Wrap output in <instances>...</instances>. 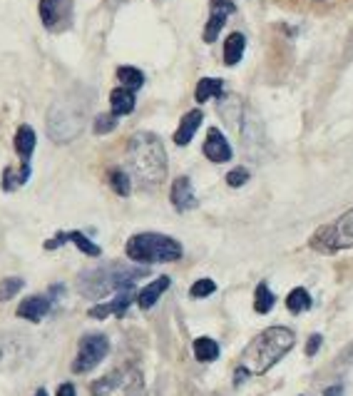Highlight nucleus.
<instances>
[{"label": "nucleus", "mask_w": 353, "mask_h": 396, "mask_svg": "<svg viewBox=\"0 0 353 396\" xmlns=\"http://www.w3.org/2000/svg\"><path fill=\"white\" fill-rule=\"evenodd\" d=\"M147 270H137V267H125V264H105L90 270L80 277V292L90 299H102L110 292H117L122 287L135 285V280L145 277Z\"/></svg>", "instance_id": "obj_3"}, {"label": "nucleus", "mask_w": 353, "mask_h": 396, "mask_svg": "<svg viewBox=\"0 0 353 396\" xmlns=\"http://www.w3.org/2000/svg\"><path fill=\"white\" fill-rule=\"evenodd\" d=\"M217 292V285H214L212 280H197L192 285V290H189V295L194 297V299H204V297L214 295Z\"/></svg>", "instance_id": "obj_31"}, {"label": "nucleus", "mask_w": 353, "mask_h": 396, "mask_svg": "<svg viewBox=\"0 0 353 396\" xmlns=\"http://www.w3.org/2000/svg\"><path fill=\"white\" fill-rule=\"evenodd\" d=\"M125 252L132 262H140V264L176 262V259L182 257V244L176 242V239L167 237V234L142 232L130 237Z\"/></svg>", "instance_id": "obj_4"}, {"label": "nucleus", "mask_w": 353, "mask_h": 396, "mask_svg": "<svg viewBox=\"0 0 353 396\" xmlns=\"http://www.w3.org/2000/svg\"><path fill=\"white\" fill-rule=\"evenodd\" d=\"M110 185H112V189L120 194V197H127V194H130V189H132L130 175H127L125 170H112V172H110Z\"/></svg>", "instance_id": "obj_27"}, {"label": "nucleus", "mask_w": 353, "mask_h": 396, "mask_svg": "<svg viewBox=\"0 0 353 396\" xmlns=\"http://www.w3.org/2000/svg\"><path fill=\"white\" fill-rule=\"evenodd\" d=\"M308 244H311L316 252H323V254H333V252H338V249L353 247V209L341 214L336 222L318 229Z\"/></svg>", "instance_id": "obj_6"}, {"label": "nucleus", "mask_w": 353, "mask_h": 396, "mask_svg": "<svg viewBox=\"0 0 353 396\" xmlns=\"http://www.w3.org/2000/svg\"><path fill=\"white\" fill-rule=\"evenodd\" d=\"M321 341H323L321 334H311V336H308V341H306V356H316L318 349H321Z\"/></svg>", "instance_id": "obj_33"}, {"label": "nucleus", "mask_w": 353, "mask_h": 396, "mask_svg": "<svg viewBox=\"0 0 353 396\" xmlns=\"http://www.w3.org/2000/svg\"><path fill=\"white\" fill-rule=\"evenodd\" d=\"M117 127V115L115 112H100V115L95 117V135H107V132H112Z\"/></svg>", "instance_id": "obj_30"}, {"label": "nucleus", "mask_w": 353, "mask_h": 396, "mask_svg": "<svg viewBox=\"0 0 353 396\" xmlns=\"http://www.w3.org/2000/svg\"><path fill=\"white\" fill-rule=\"evenodd\" d=\"M247 182H249V170H244V167H237L227 175L229 187H242V185H247Z\"/></svg>", "instance_id": "obj_32"}, {"label": "nucleus", "mask_w": 353, "mask_h": 396, "mask_svg": "<svg viewBox=\"0 0 353 396\" xmlns=\"http://www.w3.org/2000/svg\"><path fill=\"white\" fill-rule=\"evenodd\" d=\"M52 309V299L50 297H28L26 302H21V307H18V317L21 319H28V321H43L47 317V312Z\"/></svg>", "instance_id": "obj_14"}, {"label": "nucleus", "mask_w": 353, "mask_h": 396, "mask_svg": "<svg viewBox=\"0 0 353 396\" xmlns=\"http://www.w3.org/2000/svg\"><path fill=\"white\" fill-rule=\"evenodd\" d=\"M296 344V336L286 326H269L249 341L242 354V366L249 374H267L274 364L284 359Z\"/></svg>", "instance_id": "obj_2"}, {"label": "nucleus", "mask_w": 353, "mask_h": 396, "mask_svg": "<svg viewBox=\"0 0 353 396\" xmlns=\"http://www.w3.org/2000/svg\"><path fill=\"white\" fill-rule=\"evenodd\" d=\"M202 120H204L202 110H189L187 115L182 117L179 127H176V132H174V145L184 148V145L192 143V138L197 135V130H199V125H202Z\"/></svg>", "instance_id": "obj_15"}, {"label": "nucleus", "mask_w": 353, "mask_h": 396, "mask_svg": "<svg viewBox=\"0 0 353 396\" xmlns=\"http://www.w3.org/2000/svg\"><path fill=\"white\" fill-rule=\"evenodd\" d=\"M194 356L204 364L219 359V344L209 336H199V339H194Z\"/></svg>", "instance_id": "obj_24"}, {"label": "nucleus", "mask_w": 353, "mask_h": 396, "mask_svg": "<svg viewBox=\"0 0 353 396\" xmlns=\"http://www.w3.org/2000/svg\"><path fill=\"white\" fill-rule=\"evenodd\" d=\"M127 163L135 180L155 187L167 177V153L155 132H137L127 143Z\"/></svg>", "instance_id": "obj_1"}, {"label": "nucleus", "mask_w": 353, "mask_h": 396, "mask_svg": "<svg viewBox=\"0 0 353 396\" xmlns=\"http://www.w3.org/2000/svg\"><path fill=\"white\" fill-rule=\"evenodd\" d=\"M308 307H311V297H308V292L303 290V287H296V290L288 292L286 309L291 312V314H301V312H306Z\"/></svg>", "instance_id": "obj_26"}, {"label": "nucleus", "mask_w": 353, "mask_h": 396, "mask_svg": "<svg viewBox=\"0 0 353 396\" xmlns=\"http://www.w3.org/2000/svg\"><path fill=\"white\" fill-rule=\"evenodd\" d=\"M169 199H172V204H174L176 212H187V209L197 207V194H194L192 180H189V177H176L174 185H172Z\"/></svg>", "instance_id": "obj_12"}, {"label": "nucleus", "mask_w": 353, "mask_h": 396, "mask_svg": "<svg viewBox=\"0 0 353 396\" xmlns=\"http://www.w3.org/2000/svg\"><path fill=\"white\" fill-rule=\"evenodd\" d=\"M169 285H172L169 277H157V280L150 282L145 290L137 292L135 302L140 304V309H152V307L157 304V299H159V297L164 295L167 290H169Z\"/></svg>", "instance_id": "obj_16"}, {"label": "nucleus", "mask_w": 353, "mask_h": 396, "mask_svg": "<svg viewBox=\"0 0 353 396\" xmlns=\"http://www.w3.org/2000/svg\"><path fill=\"white\" fill-rule=\"evenodd\" d=\"M16 153L18 158L23 160V163H28V160L33 158V153H35V130H33L30 125H21L16 132Z\"/></svg>", "instance_id": "obj_18"}, {"label": "nucleus", "mask_w": 353, "mask_h": 396, "mask_svg": "<svg viewBox=\"0 0 353 396\" xmlns=\"http://www.w3.org/2000/svg\"><path fill=\"white\" fill-rule=\"evenodd\" d=\"M35 396H47V391H45V389H38V391H35Z\"/></svg>", "instance_id": "obj_37"}, {"label": "nucleus", "mask_w": 353, "mask_h": 396, "mask_svg": "<svg viewBox=\"0 0 353 396\" xmlns=\"http://www.w3.org/2000/svg\"><path fill=\"white\" fill-rule=\"evenodd\" d=\"M110 105H112V112H115L117 117L130 115V112L135 110V90L115 87V90L110 92Z\"/></svg>", "instance_id": "obj_19"}, {"label": "nucleus", "mask_w": 353, "mask_h": 396, "mask_svg": "<svg viewBox=\"0 0 353 396\" xmlns=\"http://www.w3.org/2000/svg\"><path fill=\"white\" fill-rule=\"evenodd\" d=\"M57 396H77L75 386H72V384H60V386H57Z\"/></svg>", "instance_id": "obj_34"}, {"label": "nucleus", "mask_w": 353, "mask_h": 396, "mask_svg": "<svg viewBox=\"0 0 353 396\" xmlns=\"http://www.w3.org/2000/svg\"><path fill=\"white\" fill-rule=\"evenodd\" d=\"M120 379H122V376L115 371V374H110V376H105V379L95 381V384H92V396H107L112 389H117V386H120Z\"/></svg>", "instance_id": "obj_29"}, {"label": "nucleus", "mask_w": 353, "mask_h": 396, "mask_svg": "<svg viewBox=\"0 0 353 396\" xmlns=\"http://www.w3.org/2000/svg\"><path fill=\"white\" fill-rule=\"evenodd\" d=\"M30 177V165L23 163L21 167H6L3 170V189L6 192H13V189L23 187Z\"/></svg>", "instance_id": "obj_20"}, {"label": "nucleus", "mask_w": 353, "mask_h": 396, "mask_svg": "<svg viewBox=\"0 0 353 396\" xmlns=\"http://www.w3.org/2000/svg\"><path fill=\"white\" fill-rule=\"evenodd\" d=\"M23 349H26V341L18 339V336H6V339H0V371L16 366L23 356Z\"/></svg>", "instance_id": "obj_17"}, {"label": "nucleus", "mask_w": 353, "mask_h": 396, "mask_svg": "<svg viewBox=\"0 0 353 396\" xmlns=\"http://www.w3.org/2000/svg\"><path fill=\"white\" fill-rule=\"evenodd\" d=\"M313 3H326V0H313Z\"/></svg>", "instance_id": "obj_38"}, {"label": "nucleus", "mask_w": 353, "mask_h": 396, "mask_svg": "<svg viewBox=\"0 0 353 396\" xmlns=\"http://www.w3.org/2000/svg\"><path fill=\"white\" fill-rule=\"evenodd\" d=\"M82 122H85V110L77 102H72L70 97L57 100L47 112V135L52 143L67 145L80 135Z\"/></svg>", "instance_id": "obj_5"}, {"label": "nucleus", "mask_w": 353, "mask_h": 396, "mask_svg": "<svg viewBox=\"0 0 353 396\" xmlns=\"http://www.w3.org/2000/svg\"><path fill=\"white\" fill-rule=\"evenodd\" d=\"M23 287H26V282H23L21 277H8V280H3L0 282V302L13 299Z\"/></svg>", "instance_id": "obj_28"}, {"label": "nucleus", "mask_w": 353, "mask_h": 396, "mask_svg": "<svg viewBox=\"0 0 353 396\" xmlns=\"http://www.w3.org/2000/svg\"><path fill=\"white\" fill-rule=\"evenodd\" d=\"M110 351V339L105 334H85L80 339V349L72 361V371L75 374H87L92 371Z\"/></svg>", "instance_id": "obj_7"}, {"label": "nucleus", "mask_w": 353, "mask_h": 396, "mask_svg": "<svg viewBox=\"0 0 353 396\" xmlns=\"http://www.w3.org/2000/svg\"><path fill=\"white\" fill-rule=\"evenodd\" d=\"M204 158L212 160V163H229L232 160V145L222 135L219 127H209L207 140H204Z\"/></svg>", "instance_id": "obj_11"}, {"label": "nucleus", "mask_w": 353, "mask_h": 396, "mask_svg": "<svg viewBox=\"0 0 353 396\" xmlns=\"http://www.w3.org/2000/svg\"><path fill=\"white\" fill-rule=\"evenodd\" d=\"M38 13L47 31H57L70 21V0H40Z\"/></svg>", "instance_id": "obj_8"}, {"label": "nucleus", "mask_w": 353, "mask_h": 396, "mask_svg": "<svg viewBox=\"0 0 353 396\" xmlns=\"http://www.w3.org/2000/svg\"><path fill=\"white\" fill-rule=\"evenodd\" d=\"M117 80H120V85L127 87V90H140V87L145 85L142 70H137V67H132V65L117 67Z\"/></svg>", "instance_id": "obj_23"}, {"label": "nucleus", "mask_w": 353, "mask_h": 396, "mask_svg": "<svg viewBox=\"0 0 353 396\" xmlns=\"http://www.w3.org/2000/svg\"><path fill=\"white\" fill-rule=\"evenodd\" d=\"M224 90V82L217 80V77H204V80L197 82V90H194V100L197 102H207L212 97H219Z\"/></svg>", "instance_id": "obj_22"}, {"label": "nucleus", "mask_w": 353, "mask_h": 396, "mask_svg": "<svg viewBox=\"0 0 353 396\" xmlns=\"http://www.w3.org/2000/svg\"><path fill=\"white\" fill-rule=\"evenodd\" d=\"M135 285H130V287H122V290H117V297L112 302H107V304H97V307H92L87 314L92 317V319H105V317H110V314H115V317H125V312H127V307L135 302Z\"/></svg>", "instance_id": "obj_9"}, {"label": "nucleus", "mask_w": 353, "mask_h": 396, "mask_svg": "<svg viewBox=\"0 0 353 396\" xmlns=\"http://www.w3.org/2000/svg\"><path fill=\"white\" fill-rule=\"evenodd\" d=\"M244 48H247V38L242 33H232L224 43V62L227 65H239V60L244 57Z\"/></svg>", "instance_id": "obj_21"}, {"label": "nucleus", "mask_w": 353, "mask_h": 396, "mask_svg": "<svg viewBox=\"0 0 353 396\" xmlns=\"http://www.w3.org/2000/svg\"><path fill=\"white\" fill-rule=\"evenodd\" d=\"M274 304H276V297L269 290L267 282H262V285L257 287V292H254V309H257L259 314H269V312L274 309Z\"/></svg>", "instance_id": "obj_25"}, {"label": "nucleus", "mask_w": 353, "mask_h": 396, "mask_svg": "<svg viewBox=\"0 0 353 396\" xmlns=\"http://www.w3.org/2000/svg\"><path fill=\"white\" fill-rule=\"evenodd\" d=\"M323 396H343V386H341V384H333V386H328V389L323 391Z\"/></svg>", "instance_id": "obj_36"}, {"label": "nucleus", "mask_w": 353, "mask_h": 396, "mask_svg": "<svg viewBox=\"0 0 353 396\" xmlns=\"http://www.w3.org/2000/svg\"><path fill=\"white\" fill-rule=\"evenodd\" d=\"M234 11H237V8H234L232 0H212V16H209L207 26H204V35H202L204 43L217 40L224 23H227V18L232 16Z\"/></svg>", "instance_id": "obj_10"}, {"label": "nucleus", "mask_w": 353, "mask_h": 396, "mask_svg": "<svg viewBox=\"0 0 353 396\" xmlns=\"http://www.w3.org/2000/svg\"><path fill=\"white\" fill-rule=\"evenodd\" d=\"M65 242H72L77 249H82L87 257H100V254H102V249L97 247L92 239H87L82 232H60V234H55V237L45 242V249H55V247H60V244H65Z\"/></svg>", "instance_id": "obj_13"}, {"label": "nucleus", "mask_w": 353, "mask_h": 396, "mask_svg": "<svg viewBox=\"0 0 353 396\" xmlns=\"http://www.w3.org/2000/svg\"><path fill=\"white\" fill-rule=\"evenodd\" d=\"M247 376H252V374H249V371L247 369H244V366L242 364H239V369H237V374H234V384H244V379H247Z\"/></svg>", "instance_id": "obj_35"}]
</instances>
